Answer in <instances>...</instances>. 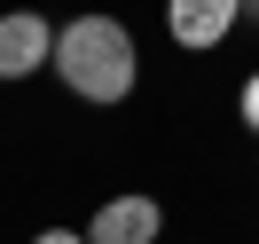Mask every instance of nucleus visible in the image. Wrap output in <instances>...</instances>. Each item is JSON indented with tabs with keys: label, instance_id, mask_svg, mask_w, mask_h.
<instances>
[{
	"label": "nucleus",
	"instance_id": "obj_7",
	"mask_svg": "<svg viewBox=\"0 0 259 244\" xmlns=\"http://www.w3.org/2000/svg\"><path fill=\"white\" fill-rule=\"evenodd\" d=\"M243 16H259V0H243Z\"/></svg>",
	"mask_w": 259,
	"mask_h": 244
},
{
	"label": "nucleus",
	"instance_id": "obj_2",
	"mask_svg": "<svg viewBox=\"0 0 259 244\" xmlns=\"http://www.w3.org/2000/svg\"><path fill=\"white\" fill-rule=\"evenodd\" d=\"M165 236V205L149 189H118L95 205V221H87V244H157Z\"/></svg>",
	"mask_w": 259,
	"mask_h": 244
},
{
	"label": "nucleus",
	"instance_id": "obj_6",
	"mask_svg": "<svg viewBox=\"0 0 259 244\" xmlns=\"http://www.w3.org/2000/svg\"><path fill=\"white\" fill-rule=\"evenodd\" d=\"M32 244H87V228H39Z\"/></svg>",
	"mask_w": 259,
	"mask_h": 244
},
{
	"label": "nucleus",
	"instance_id": "obj_3",
	"mask_svg": "<svg viewBox=\"0 0 259 244\" xmlns=\"http://www.w3.org/2000/svg\"><path fill=\"white\" fill-rule=\"evenodd\" d=\"M55 63V24L39 16V8H8L0 16V87L32 79V71Z\"/></svg>",
	"mask_w": 259,
	"mask_h": 244
},
{
	"label": "nucleus",
	"instance_id": "obj_4",
	"mask_svg": "<svg viewBox=\"0 0 259 244\" xmlns=\"http://www.w3.org/2000/svg\"><path fill=\"white\" fill-rule=\"evenodd\" d=\"M236 24H243V0H165V32L189 55H212Z\"/></svg>",
	"mask_w": 259,
	"mask_h": 244
},
{
	"label": "nucleus",
	"instance_id": "obj_5",
	"mask_svg": "<svg viewBox=\"0 0 259 244\" xmlns=\"http://www.w3.org/2000/svg\"><path fill=\"white\" fill-rule=\"evenodd\" d=\"M236 118H243V126H251V134H259V71H251V79H243V87H236Z\"/></svg>",
	"mask_w": 259,
	"mask_h": 244
},
{
	"label": "nucleus",
	"instance_id": "obj_1",
	"mask_svg": "<svg viewBox=\"0 0 259 244\" xmlns=\"http://www.w3.org/2000/svg\"><path fill=\"white\" fill-rule=\"evenodd\" d=\"M48 71L79 102L110 111V102H126L142 87V48H134V32L118 16H71V24H55V63Z\"/></svg>",
	"mask_w": 259,
	"mask_h": 244
}]
</instances>
